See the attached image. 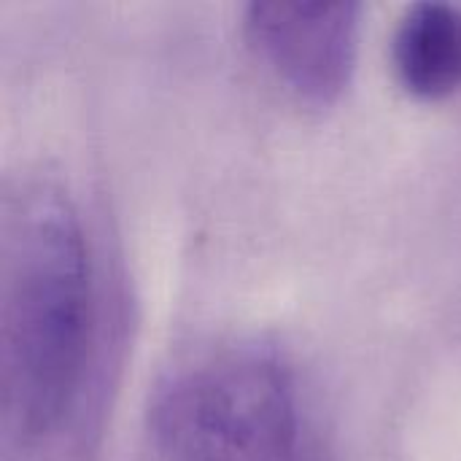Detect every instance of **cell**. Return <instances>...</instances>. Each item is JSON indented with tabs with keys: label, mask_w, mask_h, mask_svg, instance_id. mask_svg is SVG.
Here are the masks:
<instances>
[{
	"label": "cell",
	"mask_w": 461,
	"mask_h": 461,
	"mask_svg": "<svg viewBox=\"0 0 461 461\" xmlns=\"http://www.w3.org/2000/svg\"><path fill=\"white\" fill-rule=\"evenodd\" d=\"M111 359V289L89 224L59 184L24 178L0 224L3 459H84Z\"/></svg>",
	"instance_id": "obj_1"
},
{
	"label": "cell",
	"mask_w": 461,
	"mask_h": 461,
	"mask_svg": "<svg viewBox=\"0 0 461 461\" xmlns=\"http://www.w3.org/2000/svg\"><path fill=\"white\" fill-rule=\"evenodd\" d=\"M243 27L257 57L297 97L330 105L348 89L359 54V3L257 0Z\"/></svg>",
	"instance_id": "obj_3"
},
{
	"label": "cell",
	"mask_w": 461,
	"mask_h": 461,
	"mask_svg": "<svg viewBox=\"0 0 461 461\" xmlns=\"http://www.w3.org/2000/svg\"><path fill=\"white\" fill-rule=\"evenodd\" d=\"M392 59L402 89L419 100H446L461 92V5L424 0L405 8Z\"/></svg>",
	"instance_id": "obj_4"
},
{
	"label": "cell",
	"mask_w": 461,
	"mask_h": 461,
	"mask_svg": "<svg viewBox=\"0 0 461 461\" xmlns=\"http://www.w3.org/2000/svg\"><path fill=\"white\" fill-rule=\"evenodd\" d=\"M149 435L162 461H335L305 378L265 340L176 365L151 394Z\"/></svg>",
	"instance_id": "obj_2"
}]
</instances>
